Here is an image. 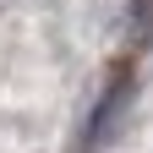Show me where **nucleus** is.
Wrapping results in <instances>:
<instances>
[{
    "label": "nucleus",
    "mask_w": 153,
    "mask_h": 153,
    "mask_svg": "<svg viewBox=\"0 0 153 153\" xmlns=\"http://www.w3.org/2000/svg\"><path fill=\"white\" fill-rule=\"evenodd\" d=\"M131 104V71L120 66L115 71V82L104 88V104L93 109V126H88V148H99V142H109V131H115V120H120V109Z\"/></svg>",
    "instance_id": "f257e3e1"
}]
</instances>
